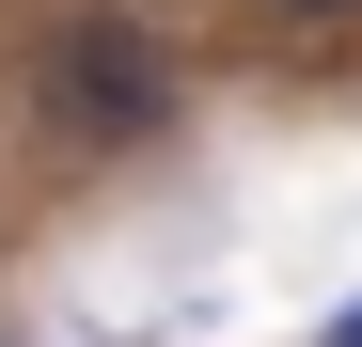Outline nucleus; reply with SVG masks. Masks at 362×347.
Here are the masks:
<instances>
[{"label":"nucleus","mask_w":362,"mask_h":347,"mask_svg":"<svg viewBox=\"0 0 362 347\" xmlns=\"http://www.w3.org/2000/svg\"><path fill=\"white\" fill-rule=\"evenodd\" d=\"M47 127H64V142H158L173 127V47L142 32V16H79L64 47H47Z\"/></svg>","instance_id":"obj_1"},{"label":"nucleus","mask_w":362,"mask_h":347,"mask_svg":"<svg viewBox=\"0 0 362 347\" xmlns=\"http://www.w3.org/2000/svg\"><path fill=\"white\" fill-rule=\"evenodd\" d=\"M315 347H362V300H346V316H331V331H315Z\"/></svg>","instance_id":"obj_2"},{"label":"nucleus","mask_w":362,"mask_h":347,"mask_svg":"<svg viewBox=\"0 0 362 347\" xmlns=\"http://www.w3.org/2000/svg\"><path fill=\"white\" fill-rule=\"evenodd\" d=\"M284 16H346V0H284Z\"/></svg>","instance_id":"obj_3"}]
</instances>
